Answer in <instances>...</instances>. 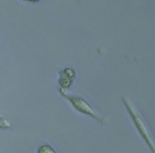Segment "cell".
Masks as SVG:
<instances>
[{
	"mask_svg": "<svg viewBox=\"0 0 155 153\" xmlns=\"http://www.w3.org/2000/svg\"><path fill=\"white\" fill-rule=\"evenodd\" d=\"M39 153H56L54 149L50 146H41L39 148Z\"/></svg>",
	"mask_w": 155,
	"mask_h": 153,
	"instance_id": "obj_3",
	"label": "cell"
},
{
	"mask_svg": "<svg viewBox=\"0 0 155 153\" xmlns=\"http://www.w3.org/2000/svg\"><path fill=\"white\" fill-rule=\"evenodd\" d=\"M121 100H123V104L124 108H126L127 112H128L131 121L134 125L135 130L137 131L138 135L141 137L143 143L147 145V147L149 148L151 153H155V137L148 122L146 121V119L143 118V116L141 115V113L138 111V109L136 108V106H135L132 100L129 99L126 96H124L121 98Z\"/></svg>",
	"mask_w": 155,
	"mask_h": 153,
	"instance_id": "obj_1",
	"label": "cell"
},
{
	"mask_svg": "<svg viewBox=\"0 0 155 153\" xmlns=\"http://www.w3.org/2000/svg\"><path fill=\"white\" fill-rule=\"evenodd\" d=\"M65 97L69 99V101L72 104V106L78 111V112L82 113L84 115L92 117L95 121L104 124L106 122V117L101 116L100 113L97 110L94 109V107L90 104L89 101H87L84 98L79 97V96H68L65 95Z\"/></svg>",
	"mask_w": 155,
	"mask_h": 153,
	"instance_id": "obj_2",
	"label": "cell"
}]
</instances>
